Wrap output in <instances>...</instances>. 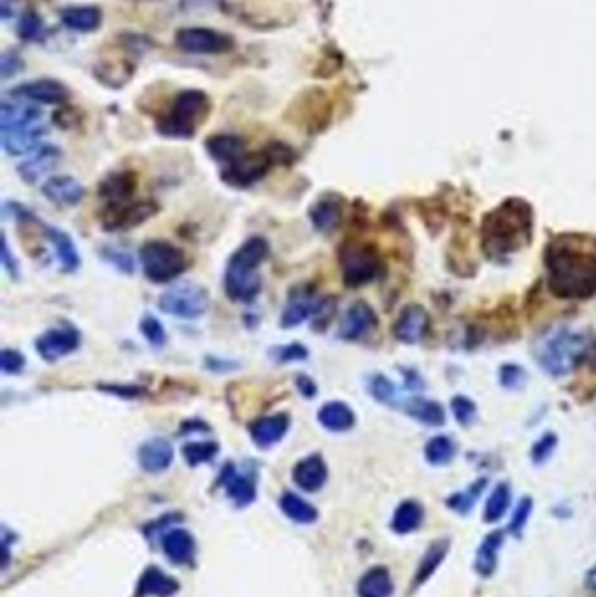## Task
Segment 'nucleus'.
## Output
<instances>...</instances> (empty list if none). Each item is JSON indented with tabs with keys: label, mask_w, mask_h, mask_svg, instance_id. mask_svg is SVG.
I'll use <instances>...</instances> for the list:
<instances>
[{
	"label": "nucleus",
	"mask_w": 596,
	"mask_h": 597,
	"mask_svg": "<svg viewBox=\"0 0 596 597\" xmlns=\"http://www.w3.org/2000/svg\"><path fill=\"white\" fill-rule=\"evenodd\" d=\"M588 338L570 327L547 330L537 341V362L551 375H565L586 355Z\"/></svg>",
	"instance_id": "nucleus-4"
},
{
	"label": "nucleus",
	"mask_w": 596,
	"mask_h": 597,
	"mask_svg": "<svg viewBox=\"0 0 596 597\" xmlns=\"http://www.w3.org/2000/svg\"><path fill=\"white\" fill-rule=\"evenodd\" d=\"M318 423L331 431H346L355 425L353 411L343 402H329L318 411Z\"/></svg>",
	"instance_id": "nucleus-32"
},
{
	"label": "nucleus",
	"mask_w": 596,
	"mask_h": 597,
	"mask_svg": "<svg viewBox=\"0 0 596 597\" xmlns=\"http://www.w3.org/2000/svg\"><path fill=\"white\" fill-rule=\"evenodd\" d=\"M499 377H500V383H502L504 388L518 390V388L523 386V383L527 379V374H525V370L521 369L519 366L508 364V366H502Z\"/></svg>",
	"instance_id": "nucleus-49"
},
{
	"label": "nucleus",
	"mask_w": 596,
	"mask_h": 597,
	"mask_svg": "<svg viewBox=\"0 0 596 597\" xmlns=\"http://www.w3.org/2000/svg\"><path fill=\"white\" fill-rule=\"evenodd\" d=\"M158 212V204L152 201H137V203H121L111 204L109 210L102 215V226L107 231H123L143 224Z\"/></svg>",
	"instance_id": "nucleus-11"
},
{
	"label": "nucleus",
	"mask_w": 596,
	"mask_h": 597,
	"mask_svg": "<svg viewBox=\"0 0 596 597\" xmlns=\"http://www.w3.org/2000/svg\"><path fill=\"white\" fill-rule=\"evenodd\" d=\"M179 591V583L160 568L145 569L137 587L139 597H170Z\"/></svg>",
	"instance_id": "nucleus-26"
},
{
	"label": "nucleus",
	"mask_w": 596,
	"mask_h": 597,
	"mask_svg": "<svg viewBox=\"0 0 596 597\" xmlns=\"http://www.w3.org/2000/svg\"><path fill=\"white\" fill-rule=\"evenodd\" d=\"M378 325V318L370 304L355 303L341 320L340 338L344 341H357L368 336Z\"/></svg>",
	"instance_id": "nucleus-13"
},
{
	"label": "nucleus",
	"mask_w": 596,
	"mask_h": 597,
	"mask_svg": "<svg viewBox=\"0 0 596 597\" xmlns=\"http://www.w3.org/2000/svg\"><path fill=\"white\" fill-rule=\"evenodd\" d=\"M280 507L290 520H296L299 524H312L318 519V512L315 511V507L292 493H285L280 500Z\"/></svg>",
	"instance_id": "nucleus-39"
},
{
	"label": "nucleus",
	"mask_w": 596,
	"mask_h": 597,
	"mask_svg": "<svg viewBox=\"0 0 596 597\" xmlns=\"http://www.w3.org/2000/svg\"><path fill=\"white\" fill-rule=\"evenodd\" d=\"M44 122V114L39 107L30 104H2V115H0V126L2 130H13V128H23V126H33Z\"/></svg>",
	"instance_id": "nucleus-24"
},
{
	"label": "nucleus",
	"mask_w": 596,
	"mask_h": 597,
	"mask_svg": "<svg viewBox=\"0 0 596 597\" xmlns=\"http://www.w3.org/2000/svg\"><path fill=\"white\" fill-rule=\"evenodd\" d=\"M534 212L525 199L509 198L488 212L481 222V247L490 258H504L532 240Z\"/></svg>",
	"instance_id": "nucleus-2"
},
{
	"label": "nucleus",
	"mask_w": 596,
	"mask_h": 597,
	"mask_svg": "<svg viewBox=\"0 0 596 597\" xmlns=\"http://www.w3.org/2000/svg\"><path fill=\"white\" fill-rule=\"evenodd\" d=\"M547 284L560 299H591L596 295V238L582 232L555 236L544 252Z\"/></svg>",
	"instance_id": "nucleus-1"
},
{
	"label": "nucleus",
	"mask_w": 596,
	"mask_h": 597,
	"mask_svg": "<svg viewBox=\"0 0 596 597\" xmlns=\"http://www.w3.org/2000/svg\"><path fill=\"white\" fill-rule=\"evenodd\" d=\"M208 114V96L199 89H188L177 95L169 114L158 121V130L171 139H191Z\"/></svg>",
	"instance_id": "nucleus-5"
},
{
	"label": "nucleus",
	"mask_w": 596,
	"mask_h": 597,
	"mask_svg": "<svg viewBox=\"0 0 596 597\" xmlns=\"http://www.w3.org/2000/svg\"><path fill=\"white\" fill-rule=\"evenodd\" d=\"M298 388H299V392H301L305 397L312 398L313 395L316 393V386H315V383H313L310 377H307V375H299V377H298Z\"/></svg>",
	"instance_id": "nucleus-53"
},
{
	"label": "nucleus",
	"mask_w": 596,
	"mask_h": 597,
	"mask_svg": "<svg viewBox=\"0 0 596 597\" xmlns=\"http://www.w3.org/2000/svg\"><path fill=\"white\" fill-rule=\"evenodd\" d=\"M42 193L57 204L74 206L85 196V187L72 176H53L42 185Z\"/></svg>",
	"instance_id": "nucleus-21"
},
{
	"label": "nucleus",
	"mask_w": 596,
	"mask_h": 597,
	"mask_svg": "<svg viewBox=\"0 0 596 597\" xmlns=\"http://www.w3.org/2000/svg\"><path fill=\"white\" fill-rule=\"evenodd\" d=\"M273 165L271 156L268 150L256 152V154H245L234 163L227 165L223 170V180L231 187H249L261 180L270 167Z\"/></svg>",
	"instance_id": "nucleus-10"
},
{
	"label": "nucleus",
	"mask_w": 596,
	"mask_h": 597,
	"mask_svg": "<svg viewBox=\"0 0 596 597\" xmlns=\"http://www.w3.org/2000/svg\"><path fill=\"white\" fill-rule=\"evenodd\" d=\"M394 592V582L389 569L383 566L371 568L357 585L359 597H390Z\"/></svg>",
	"instance_id": "nucleus-31"
},
{
	"label": "nucleus",
	"mask_w": 596,
	"mask_h": 597,
	"mask_svg": "<svg viewBox=\"0 0 596 597\" xmlns=\"http://www.w3.org/2000/svg\"><path fill=\"white\" fill-rule=\"evenodd\" d=\"M424 507L415 500H406L399 505L392 519V529L399 535H408L417 531L424 522Z\"/></svg>",
	"instance_id": "nucleus-36"
},
{
	"label": "nucleus",
	"mask_w": 596,
	"mask_h": 597,
	"mask_svg": "<svg viewBox=\"0 0 596 597\" xmlns=\"http://www.w3.org/2000/svg\"><path fill=\"white\" fill-rule=\"evenodd\" d=\"M486 479H478L476 483L471 484L465 491H460V493H454L450 498H448V507L454 511V512L465 513L471 512L478 502V498L481 496V493L486 487Z\"/></svg>",
	"instance_id": "nucleus-41"
},
{
	"label": "nucleus",
	"mask_w": 596,
	"mask_h": 597,
	"mask_svg": "<svg viewBox=\"0 0 596 597\" xmlns=\"http://www.w3.org/2000/svg\"><path fill=\"white\" fill-rule=\"evenodd\" d=\"M268 257V243L262 238H251L229 258L225 288L233 303H252L261 292L259 267Z\"/></svg>",
	"instance_id": "nucleus-3"
},
{
	"label": "nucleus",
	"mask_w": 596,
	"mask_h": 597,
	"mask_svg": "<svg viewBox=\"0 0 596 597\" xmlns=\"http://www.w3.org/2000/svg\"><path fill=\"white\" fill-rule=\"evenodd\" d=\"M556 446H558L556 433H551V431L544 433L539 440L534 444V448H532V459H534V463L536 465L546 463L553 456V453H555Z\"/></svg>",
	"instance_id": "nucleus-44"
},
{
	"label": "nucleus",
	"mask_w": 596,
	"mask_h": 597,
	"mask_svg": "<svg viewBox=\"0 0 596 597\" xmlns=\"http://www.w3.org/2000/svg\"><path fill=\"white\" fill-rule=\"evenodd\" d=\"M217 453L219 446L215 442H189L182 449V455L191 466H198L201 463L212 461Z\"/></svg>",
	"instance_id": "nucleus-42"
},
{
	"label": "nucleus",
	"mask_w": 596,
	"mask_h": 597,
	"mask_svg": "<svg viewBox=\"0 0 596 597\" xmlns=\"http://www.w3.org/2000/svg\"><path fill=\"white\" fill-rule=\"evenodd\" d=\"M135 185L137 178L133 173H113L100 184V196L111 204L128 203L135 193Z\"/></svg>",
	"instance_id": "nucleus-28"
},
{
	"label": "nucleus",
	"mask_w": 596,
	"mask_h": 597,
	"mask_svg": "<svg viewBox=\"0 0 596 597\" xmlns=\"http://www.w3.org/2000/svg\"><path fill=\"white\" fill-rule=\"evenodd\" d=\"M289 416L287 414H275V416H266L261 418L252 423L251 427V435L257 448L268 449L280 442L284 439L287 430H289Z\"/></svg>",
	"instance_id": "nucleus-19"
},
{
	"label": "nucleus",
	"mask_w": 596,
	"mask_h": 597,
	"mask_svg": "<svg viewBox=\"0 0 596 597\" xmlns=\"http://www.w3.org/2000/svg\"><path fill=\"white\" fill-rule=\"evenodd\" d=\"M336 308H338V303L335 301V297H326L324 301H320L315 306V312H313L315 327L316 329H326V325L333 320V316L336 313Z\"/></svg>",
	"instance_id": "nucleus-50"
},
{
	"label": "nucleus",
	"mask_w": 596,
	"mask_h": 597,
	"mask_svg": "<svg viewBox=\"0 0 596 597\" xmlns=\"http://www.w3.org/2000/svg\"><path fill=\"white\" fill-rule=\"evenodd\" d=\"M456 455L454 440L446 435H437L428 440L426 446V459L434 466L448 465Z\"/></svg>",
	"instance_id": "nucleus-40"
},
{
	"label": "nucleus",
	"mask_w": 596,
	"mask_h": 597,
	"mask_svg": "<svg viewBox=\"0 0 596 597\" xmlns=\"http://www.w3.org/2000/svg\"><path fill=\"white\" fill-rule=\"evenodd\" d=\"M452 409H454V420L460 425H469L476 418V405L472 400H469L463 395H458L452 400Z\"/></svg>",
	"instance_id": "nucleus-46"
},
{
	"label": "nucleus",
	"mask_w": 596,
	"mask_h": 597,
	"mask_svg": "<svg viewBox=\"0 0 596 597\" xmlns=\"http://www.w3.org/2000/svg\"><path fill=\"white\" fill-rule=\"evenodd\" d=\"M406 411L411 418H415L417 421L428 425V427H441L445 425V411L443 407L434 402V400H426V398H413L408 402Z\"/></svg>",
	"instance_id": "nucleus-37"
},
{
	"label": "nucleus",
	"mask_w": 596,
	"mask_h": 597,
	"mask_svg": "<svg viewBox=\"0 0 596 597\" xmlns=\"http://www.w3.org/2000/svg\"><path fill=\"white\" fill-rule=\"evenodd\" d=\"M221 483L226 487L227 496L238 507H247L256 500V484L249 477L240 474L231 463L221 474Z\"/></svg>",
	"instance_id": "nucleus-18"
},
{
	"label": "nucleus",
	"mask_w": 596,
	"mask_h": 597,
	"mask_svg": "<svg viewBox=\"0 0 596 597\" xmlns=\"http://www.w3.org/2000/svg\"><path fill=\"white\" fill-rule=\"evenodd\" d=\"M139 461L145 472H163L173 461V448L165 439H151L139 449Z\"/></svg>",
	"instance_id": "nucleus-22"
},
{
	"label": "nucleus",
	"mask_w": 596,
	"mask_h": 597,
	"mask_svg": "<svg viewBox=\"0 0 596 597\" xmlns=\"http://www.w3.org/2000/svg\"><path fill=\"white\" fill-rule=\"evenodd\" d=\"M141 264L143 275L154 284H169L179 278L188 260L180 249L169 241H147L141 249Z\"/></svg>",
	"instance_id": "nucleus-6"
},
{
	"label": "nucleus",
	"mask_w": 596,
	"mask_h": 597,
	"mask_svg": "<svg viewBox=\"0 0 596 597\" xmlns=\"http://www.w3.org/2000/svg\"><path fill=\"white\" fill-rule=\"evenodd\" d=\"M46 236L53 243L57 250L60 266L65 273H72L79 267V254L76 250V245L69 234L57 228H46Z\"/></svg>",
	"instance_id": "nucleus-35"
},
{
	"label": "nucleus",
	"mask_w": 596,
	"mask_h": 597,
	"mask_svg": "<svg viewBox=\"0 0 596 597\" xmlns=\"http://www.w3.org/2000/svg\"><path fill=\"white\" fill-rule=\"evenodd\" d=\"M208 154L221 163L231 165L242 156H245V142L236 135H214L206 140Z\"/></svg>",
	"instance_id": "nucleus-30"
},
{
	"label": "nucleus",
	"mask_w": 596,
	"mask_h": 597,
	"mask_svg": "<svg viewBox=\"0 0 596 597\" xmlns=\"http://www.w3.org/2000/svg\"><path fill=\"white\" fill-rule=\"evenodd\" d=\"M46 135V124H33V126H23V128H13V130H2V143L7 154L11 156H22L32 152L39 140Z\"/></svg>",
	"instance_id": "nucleus-15"
},
{
	"label": "nucleus",
	"mask_w": 596,
	"mask_h": 597,
	"mask_svg": "<svg viewBox=\"0 0 596 597\" xmlns=\"http://www.w3.org/2000/svg\"><path fill=\"white\" fill-rule=\"evenodd\" d=\"M42 32V22L41 18L33 13V11H29L23 14V18L20 20L18 23V33L23 41H33L41 35Z\"/></svg>",
	"instance_id": "nucleus-47"
},
{
	"label": "nucleus",
	"mask_w": 596,
	"mask_h": 597,
	"mask_svg": "<svg viewBox=\"0 0 596 597\" xmlns=\"http://www.w3.org/2000/svg\"><path fill=\"white\" fill-rule=\"evenodd\" d=\"M25 366V358L16 349H4L0 355V367L4 374H18Z\"/></svg>",
	"instance_id": "nucleus-51"
},
{
	"label": "nucleus",
	"mask_w": 596,
	"mask_h": 597,
	"mask_svg": "<svg viewBox=\"0 0 596 597\" xmlns=\"http://www.w3.org/2000/svg\"><path fill=\"white\" fill-rule=\"evenodd\" d=\"M177 46L193 55H217L233 48V39L210 29H182L177 32Z\"/></svg>",
	"instance_id": "nucleus-9"
},
{
	"label": "nucleus",
	"mask_w": 596,
	"mask_h": 597,
	"mask_svg": "<svg viewBox=\"0 0 596 597\" xmlns=\"http://www.w3.org/2000/svg\"><path fill=\"white\" fill-rule=\"evenodd\" d=\"M195 548V538L186 529H173L163 538V550L173 565L193 563Z\"/></svg>",
	"instance_id": "nucleus-27"
},
{
	"label": "nucleus",
	"mask_w": 596,
	"mask_h": 597,
	"mask_svg": "<svg viewBox=\"0 0 596 597\" xmlns=\"http://www.w3.org/2000/svg\"><path fill=\"white\" fill-rule=\"evenodd\" d=\"M586 585H588V589L596 591V565L586 574Z\"/></svg>",
	"instance_id": "nucleus-55"
},
{
	"label": "nucleus",
	"mask_w": 596,
	"mask_h": 597,
	"mask_svg": "<svg viewBox=\"0 0 596 597\" xmlns=\"http://www.w3.org/2000/svg\"><path fill=\"white\" fill-rule=\"evenodd\" d=\"M532 509H534V502L532 498H523L519 500L518 507L514 509V513H512L511 520H509V533L514 535V537H519L523 531H525V526L528 524V519L532 515Z\"/></svg>",
	"instance_id": "nucleus-43"
},
{
	"label": "nucleus",
	"mask_w": 596,
	"mask_h": 597,
	"mask_svg": "<svg viewBox=\"0 0 596 597\" xmlns=\"http://www.w3.org/2000/svg\"><path fill=\"white\" fill-rule=\"evenodd\" d=\"M591 366H593V367H596V344L595 348H593V353H591Z\"/></svg>",
	"instance_id": "nucleus-56"
},
{
	"label": "nucleus",
	"mask_w": 596,
	"mask_h": 597,
	"mask_svg": "<svg viewBox=\"0 0 596 597\" xmlns=\"http://www.w3.org/2000/svg\"><path fill=\"white\" fill-rule=\"evenodd\" d=\"M315 297L313 290L307 286H299L290 292V297L287 301L284 314H282V327L290 329L299 323H303L310 314L315 312Z\"/></svg>",
	"instance_id": "nucleus-20"
},
{
	"label": "nucleus",
	"mask_w": 596,
	"mask_h": 597,
	"mask_svg": "<svg viewBox=\"0 0 596 597\" xmlns=\"http://www.w3.org/2000/svg\"><path fill=\"white\" fill-rule=\"evenodd\" d=\"M13 95L18 98L32 100L37 104H48V105H57L63 104L69 98L67 87L51 79H42V81H32L27 85L18 86Z\"/></svg>",
	"instance_id": "nucleus-16"
},
{
	"label": "nucleus",
	"mask_w": 596,
	"mask_h": 597,
	"mask_svg": "<svg viewBox=\"0 0 596 597\" xmlns=\"http://www.w3.org/2000/svg\"><path fill=\"white\" fill-rule=\"evenodd\" d=\"M341 273L348 286H362L371 284L381 273V258L378 250L359 241H346L340 247Z\"/></svg>",
	"instance_id": "nucleus-7"
},
{
	"label": "nucleus",
	"mask_w": 596,
	"mask_h": 597,
	"mask_svg": "<svg viewBox=\"0 0 596 597\" xmlns=\"http://www.w3.org/2000/svg\"><path fill=\"white\" fill-rule=\"evenodd\" d=\"M2 250H4V254H2V262H4V266L7 267V271L14 276V275H16V262L11 260V256H9V247H7V240H5V236H4Z\"/></svg>",
	"instance_id": "nucleus-54"
},
{
	"label": "nucleus",
	"mask_w": 596,
	"mask_h": 597,
	"mask_svg": "<svg viewBox=\"0 0 596 597\" xmlns=\"http://www.w3.org/2000/svg\"><path fill=\"white\" fill-rule=\"evenodd\" d=\"M504 543V531H491L484 537L481 545L476 550V561H474V568L478 571L480 576H491L497 566H499V552L502 548Z\"/></svg>",
	"instance_id": "nucleus-25"
},
{
	"label": "nucleus",
	"mask_w": 596,
	"mask_h": 597,
	"mask_svg": "<svg viewBox=\"0 0 596 597\" xmlns=\"http://www.w3.org/2000/svg\"><path fill=\"white\" fill-rule=\"evenodd\" d=\"M141 330H142L145 339L151 342L152 346H163L165 341H167V334H165V329L163 325L160 323L158 318L154 316H145L141 323Z\"/></svg>",
	"instance_id": "nucleus-45"
},
{
	"label": "nucleus",
	"mask_w": 596,
	"mask_h": 597,
	"mask_svg": "<svg viewBox=\"0 0 596 597\" xmlns=\"http://www.w3.org/2000/svg\"><path fill=\"white\" fill-rule=\"evenodd\" d=\"M61 22L67 29L76 30V32H93L100 27L102 14H100V9H96V7L76 5V7L63 9Z\"/></svg>",
	"instance_id": "nucleus-33"
},
{
	"label": "nucleus",
	"mask_w": 596,
	"mask_h": 597,
	"mask_svg": "<svg viewBox=\"0 0 596 597\" xmlns=\"http://www.w3.org/2000/svg\"><path fill=\"white\" fill-rule=\"evenodd\" d=\"M310 219L313 226L322 232H333L335 229L340 228L343 221V206L341 201L335 196H327L315 203L310 210Z\"/></svg>",
	"instance_id": "nucleus-29"
},
{
	"label": "nucleus",
	"mask_w": 596,
	"mask_h": 597,
	"mask_svg": "<svg viewBox=\"0 0 596 597\" xmlns=\"http://www.w3.org/2000/svg\"><path fill=\"white\" fill-rule=\"evenodd\" d=\"M292 479L307 493H315L318 491L326 481H327V466L322 456L313 455L301 459L294 470H292Z\"/></svg>",
	"instance_id": "nucleus-17"
},
{
	"label": "nucleus",
	"mask_w": 596,
	"mask_h": 597,
	"mask_svg": "<svg viewBox=\"0 0 596 597\" xmlns=\"http://www.w3.org/2000/svg\"><path fill=\"white\" fill-rule=\"evenodd\" d=\"M60 159V150L53 145H42L39 150H35L25 163L20 165V175L25 182L33 184L41 176L48 175L50 171L57 167Z\"/></svg>",
	"instance_id": "nucleus-23"
},
{
	"label": "nucleus",
	"mask_w": 596,
	"mask_h": 597,
	"mask_svg": "<svg viewBox=\"0 0 596 597\" xmlns=\"http://www.w3.org/2000/svg\"><path fill=\"white\" fill-rule=\"evenodd\" d=\"M509 505H511V489L508 484H499L486 500L483 512L484 522L493 524V522L500 520L509 511Z\"/></svg>",
	"instance_id": "nucleus-38"
},
{
	"label": "nucleus",
	"mask_w": 596,
	"mask_h": 597,
	"mask_svg": "<svg viewBox=\"0 0 596 597\" xmlns=\"http://www.w3.org/2000/svg\"><path fill=\"white\" fill-rule=\"evenodd\" d=\"M450 552V541L448 540H437L434 541L428 548H426L420 565H418V569H417V574H415V587H420L424 585L426 580H430V576L437 571V568L443 565V561L446 559Z\"/></svg>",
	"instance_id": "nucleus-34"
},
{
	"label": "nucleus",
	"mask_w": 596,
	"mask_h": 597,
	"mask_svg": "<svg viewBox=\"0 0 596 597\" xmlns=\"http://www.w3.org/2000/svg\"><path fill=\"white\" fill-rule=\"evenodd\" d=\"M426 327H428V314L426 310L418 304H409L400 312L396 320L394 336L400 342L413 344L426 336Z\"/></svg>",
	"instance_id": "nucleus-14"
},
{
	"label": "nucleus",
	"mask_w": 596,
	"mask_h": 597,
	"mask_svg": "<svg viewBox=\"0 0 596 597\" xmlns=\"http://www.w3.org/2000/svg\"><path fill=\"white\" fill-rule=\"evenodd\" d=\"M78 346H79V334L72 327L51 329L35 342L39 355L48 362H57L60 358L70 355L72 351L78 349Z\"/></svg>",
	"instance_id": "nucleus-12"
},
{
	"label": "nucleus",
	"mask_w": 596,
	"mask_h": 597,
	"mask_svg": "<svg viewBox=\"0 0 596 597\" xmlns=\"http://www.w3.org/2000/svg\"><path fill=\"white\" fill-rule=\"evenodd\" d=\"M308 357L307 348H303L301 344H289L279 349V360L280 362H296V360H305Z\"/></svg>",
	"instance_id": "nucleus-52"
},
{
	"label": "nucleus",
	"mask_w": 596,
	"mask_h": 597,
	"mask_svg": "<svg viewBox=\"0 0 596 597\" xmlns=\"http://www.w3.org/2000/svg\"><path fill=\"white\" fill-rule=\"evenodd\" d=\"M372 397L383 403H392L396 400V388L385 375H376L371 383Z\"/></svg>",
	"instance_id": "nucleus-48"
},
{
	"label": "nucleus",
	"mask_w": 596,
	"mask_h": 597,
	"mask_svg": "<svg viewBox=\"0 0 596 597\" xmlns=\"http://www.w3.org/2000/svg\"><path fill=\"white\" fill-rule=\"evenodd\" d=\"M208 304L210 299L206 290L191 282L173 285L160 299L161 312L184 320L199 318L208 310Z\"/></svg>",
	"instance_id": "nucleus-8"
}]
</instances>
